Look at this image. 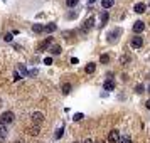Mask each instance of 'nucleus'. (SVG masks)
Returning a JSON list of instances; mask_svg holds the SVG:
<instances>
[{"instance_id": "obj_7", "label": "nucleus", "mask_w": 150, "mask_h": 143, "mask_svg": "<svg viewBox=\"0 0 150 143\" xmlns=\"http://www.w3.org/2000/svg\"><path fill=\"white\" fill-rule=\"evenodd\" d=\"M115 89V81L110 77L108 81H105V91H113Z\"/></svg>"}, {"instance_id": "obj_4", "label": "nucleus", "mask_w": 150, "mask_h": 143, "mask_svg": "<svg viewBox=\"0 0 150 143\" xmlns=\"http://www.w3.org/2000/svg\"><path fill=\"white\" fill-rule=\"evenodd\" d=\"M93 24H95V17H89V19H86V22H84V25L81 27L83 32H88L89 29L93 27Z\"/></svg>"}, {"instance_id": "obj_17", "label": "nucleus", "mask_w": 150, "mask_h": 143, "mask_svg": "<svg viewBox=\"0 0 150 143\" xmlns=\"http://www.w3.org/2000/svg\"><path fill=\"white\" fill-rule=\"evenodd\" d=\"M0 135L4 136V138L7 135V128H5V125H2V123H0Z\"/></svg>"}, {"instance_id": "obj_11", "label": "nucleus", "mask_w": 150, "mask_h": 143, "mask_svg": "<svg viewBox=\"0 0 150 143\" xmlns=\"http://www.w3.org/2000/svg\"><path fill=\"white\" fill-rule=\"evenodd\" d=\"M32 118H34V123H35V125H39V123H41L42 120H44L42 113H34V116H32Z\"/></svg>"}, {"instance_id": "obj_19", "label": "nucleus", "mask_w": 150, "mask_h": 143, "mask_svg": "<svg viewBox=\"0 0 150 143\" xmlns=\"http://www.w3.org/2000/svg\"><path fill=\"white\" fill-rule=\"evenodd\" d=\"M69 91H71V84H64V86H62V93H64V94H68Z\"/></svg>"}, {"instance_id": "obj_2", "label": "nucleus", "mask_w": 150, "mask_h": 143, "mask_svg": "<svg viewBox=\"0 0 150 143\" xmlns=\"http://www.w3.org/2000/svg\"><path fill=\"white\" fill-rule=\"evenodd\" d=\"M108 142H110V143H118V142H120V133H118L116 130L110 131V135H108Z\"/></svg>"}, {"instance_id": "obj_3", "label": "nucleus", "mask_w": 150, "mask_h": 143, "mask_svg": "<svg viewBox=\"0 0 150 143\" xmlns=\"http://www.w3.org/2000/svg\"><path fill=\"white\" fill-rule=\"evenodd\" d=\"M143 30H145V24H143L142 20H137L135 24H133V32L138 35L140 32H143Z\"/></svg>"}, {"instance_id": "obj_16", "label": "nucleus", "mask_w": 150, "mask_h": 143, "mask_svg": "<svg viewBox=\"0 0 150 143\" xmlns=\"http://www.w3.org/2000/svg\"><path fill=\"white\" fill-rule=\"evenodd\" d=\"M32 30H34V32H42L44 27H42L41 24H34V25H32Z\"/></svg>"}, {"instance_id": "obj_34", "label": "nucleus", "mask_w": 150, "mask_h": 143, "mask_svg": "<svg viewBox=\"0 0 150 143\" xmlns=\"http://www.w3.org/2000/svg\"><path fill=\"white\" fill-rule=\"evenodd\" d=\"M2 142H4V136L0 135V143H2Z\"/></svg>"}, {"instance_id": "obj_23", "label": "nucleus", "mask_w": 150, "mask_h": 143, "mask_svg": "<svg viewBox=\"0 0 150 143\" xmlns=\"http://www.w3.org/2000/svg\"><path fill=\"white\" fill-rule=\"evenodd\" d=\"M118 143H132V142H130V138L125 136V138H120V142H118Z\"/></svg>"}, {"instance_id": "obj_35", "label": "nucleus", "mask_w": 150, "mask_h": 143, "mask_svg": "<svg viewBox=\"0 0 150 143\" xmlns=\"http://www.w3.org/2000/svg\"><path fill=\"white\" fill-rule=\"evenodd\" d=\"M149 91H150V86H149Z\"/></svg>"}, {"instance_id": "obj_28", "label": "nucleus", "mask_w": 150, "mask_h": 143, "mask_svg": "<svg viewBox=\"0 0 150 143\" xmlns=\"http://www.w3.org/2000/svg\"><path fill=\"white\" fill-rule=\"evenodd\" d=\"M5 41H7V42L12 41V34H7V35H5Z\"/></svg>"}, {"instance_id": "obj_33", "label": "nucleus", "mask_w": 150, "mask_h": 143, "mask_svg": "<svg viewBox=\"0 0 150 143\" xmlns=\"http://www.w3.org/2000/svg\"><path fill=\"white\" fill-rule=\"evenodd\" d=\"M83 143H93V142H91V140H86V142H83Z\"/></svg>"}, {"instance_id": "obj_18", "label": "nucleus", "mask_w": 150, "mask_h": 143, "mask_svg": "<svg viewBox=\"0 0 150 143\" xmlns=\"http://www.w3.org/2000/svg\"><path fill=\"white\" fill-rule=\"evenodd\" d=\"M78 2H79V0H66L68 7H74V5H78Z\"/></svg>"}, {"instance_id": "obj_30", "label": "nucleus", "mask_w": 150, "mask_h": 143, "mask_svg": "<svg viewBox=\"0 0 150 143\" xmlns=\"http://www.w3.org/2000/svg\"><path fill=\"white\" fill-rule=\"evenodd\" d=\"M68 17H69V19H76V12H73V14H69Z\"/></svg>"}, {"instance_id": "obj_5", "label": "nucleus", "mask_w": 150, "mask_h": 143, "mask_svg": "<svg viewBox=\"0 0 150 143\" xmlns=\"http://www.w3.org/2000/svg\"><path fill=\"white\" fill-rule=\"evenodd\" d=\"M142 46H143V39L140 35H135L132 39V47H142Z\"/></svg>"}, {"instance_id": "obj_20", "label": "nucleus", "mask_w": 150, "mask_h": 143, "mask_svg": "<svg viewBox=\"0 0 150 143\" xmlns=\"http://www.w3.org/2000/svg\"><path fill=\"white\" fill-rule=\"evenodd\" d=\"M83 118H84V116H83L81 113H76V115H74V118H73V120H74V121H81Z\"/></svg>"}, {"instance_id": "obj_10", "label": "nucleus", "mask_w": 150, "mask_h": 143, "mask_svg": "<svg viewBox=\"0 0 150 143\" xmlns=\"http://www.w3.org/2000/svg\"><path fill=\"white\" fill-rule=\"evenodd\" d=\"M49 52L51 54H61V46H51V49H49Z\"/></svg>"}, {"instance_id": "obj_6", "label": "nucleus", "mask_w": 150, "mask_h": 143, "mask_svg": "<svg viewBox=\"0 0 150 143\" xmlns=\"http://www.w3.org/2000/svg\"><path fill=\"white\" fill-rule=\"evenodd\" d=\"M145 8H147V5H145L143 2H138V4H135L133 10H135L137 14H143V12H145Z\"/></svg>"}, {"instance_id": "obj_31", "label": "nucleus", "mask_w": 150, "mask_h": 143, "mask_svg": "<svg viewBox=\"0 0 150 143\" xmlns=\"http://www.w3.org/2000/svg\"><path fill=\"white\" fill-rule=\"evenodd\" d=\"M145 106H147V108L150 109V99H149V101H147V103H145Z\"/></svg>"}, {"instance_id": "obj_22", "label": "nucleus", "mask_w": 150, "mask_h": 143, "mask_svg": "<svg viewBox=\"0 0 150 143\" xmlns=\"http://www.w3.org/2000/svg\"><path fill=\"white\" fill-rule=\"evenodd\" d=\"M135 91H137V93H138V94H142V93H143V86H142V84H137Z\"/></svg>"}, {"instance_id": "obj_14", "label": "nucleus", "mask_w": 150, "mask_h": 143, "mask_svg": "<svg viewBox=\"0 0 150 143\" xmlns=\"http://www.w3.org/2000/svg\"><path fill=\"white\" fill-rule=\"evenodd\" d=\"M106 22H108V10H105L101 14V25H105Z\"/></svg>"}, {"instance_id": "obj_8", "label": "nucleus", "mask_w": 150, "mask_h": 143, "mask_svg": "<svg viewBox=\"0 0 150 143\" xmlns=\"http://www.w3.org/2000/svg\"><path fill=\"white\" fill-rule=\"evenodd\" d=\"M113 4H115V0H101V5L105 10H108L110 7H113Z\"/></svg>"}, {"instance_id": "obj_12", "label": "nucleus", "mask_w": 150, "mask_h": 143, "mask_svg": "<svg viewBox=\"0 0 150 143\" xmlns=\"http://www.w3.org/2000/svg\"><path fill=\"white\" fill-rule=\"evenodd\" d=\"M17 73H19V74H21L22 77L27 74V69L24 68V64H19V66H17Z\"/></svg>"}, {"instance_id": "obj_15", "label": "nucleus", "mask_w": 150, "mask_h": 143, "mask_svg": "<svg viewBox=\"0 0 150 143\" xmlns=\"http://www.w3.org/2000/svg\"><path fill=\"white\" fill-rule=\"evenodd\" d=\"M100 62H101V64H108V62H110V56L108 54H103L101 57H100Z\"/></svg>"}, {"instance_id": "obj_21", "label": "nucleus", "mask_w": 150, "mask_h": 143, "mask_svg": "<svg viewBox=\"0 0 150 143\" xmlns=\"http://www.w3.org/2000/svg\"><path fill=\"white\" fill-rule=\"evenodd\" d=\"M62 131H64V130H62V128H59V130H57V131H56V140H59V138H61V136H62Z\"/></svg>"}, {"instance_id": "obj_27", "label": "nucleus", "mask_w": 150, "mask_h": 143, "mask_svg": "<svg viewBox=\"0 0 150 143\" xmlns=\"http://www.w3.org/2000/svg\"><path fill=\"white\" fill-rule=\"evenodd\" d=\"M14 79L15 81H19V79H22V76L19 74V73H14Z\"/></svg>"}, {"instance_id": "obj_1", "label": "nucleus", "mask_w": 150, "mask_h": 143, "mask_svg": "<svg viewBox=\"0 0 150 143\" xmlns=\"http://www.w3.org/2000/svg\"><path fill=\"white\" fill-rule=\"evenodd\" d=\"M14 121V113H10V111H5V113H2L0 116V123L2 125H8V123Z\"/></svg>"}, {"instance_id": "obj_24", "label": "nucleus", "mask_w": 150, "mask_h": 143, "mask_svg": "<svg viewBox=\"0 0 150 143\" xmlns=\"http://www.w3.org/2000/svg\"><path fill=\"white\" fill-rule=\"evenodd\" d=\"M128 61H130V57H128V56H123L122 59H120V62H122V64H123V62H128Z\"/></svg>"}, {"instance_id": "obj_9", "label": "nucleus", "mask_w": 150, "mask_h": 143, "mask_svg": "<svg viewBox=\"0 0 150 143\" xmlns=\"http://www.w3.org/2000/svg\"><path fill=\"white\" fill-rule=\"evenodd\" d=\"M95 69H96V64H93V62H89L88 66L84 68V71H86L88 74H93V73H95Z\"/></svg>"}, {"instance_id": "obj_25", "label": "nucleus", "mask_w": 150, "mask_h": 143, "mask_svg": "<svg viewBox=\"0 0 150 143\" xmlns=\"http://www.w3.org/2000/svg\"><path fill=\"white\" fill-rule=\"evenodd\" d=\"M30 133H32V135H37V133H39V126H34V128H32V131H30Z\"/></svg>"}, {"instance_id": "obj_29", "label": "nucleus", "mask_w": 150, "mask_h": 143, "mask_svg": "<svg viewBox=\"0 0 150 143\" xmlns=\"http://www.w3.org/2000/svg\"><path fill=\"white\" fill-rule=\"evenodd\" d=\"M29 76H37V71H35V69H32V71L29 73Z\"/></svg>"}, {"instance_id": "obj_13", "label": "nucleus", "mask_w": 150, "mask_h": 143, "mask_svg": "<svg viewBox=\"0 0 150 143\" xmlns=\"http://www.w3.org/2000/svg\"><path fill=\"white\" fill-rule=\"evenodd\" d=\"M54 30H56V24H47L44 27V32H54Z\"/></svg>"}, {"instance_id": "obj_32", "label": "nucleus", "mask_w": 150, "mask_h": 143, "mask_svg": "<svg viewBox=\"0 0 150 143\" xmlns=\"http://www.w3.org/2000/svg\"><path fill=\"white\" fill-rule=\"evenodd\" d=\"M95 2H96V0H89L88 4H89V5H93V4H95Z\"/></svg>"}, {"instance_id": "obj_26", "label": "nucleus", "mask_w": 150, "mask_h": 143, "mask_svg": "<svg viewBox=\"0 0 150 143\" xmlns=\"http://www.w3.org/2000/svg\"><path fill=\"white\" fill-rule=\"evenodd\" d=\"M44 64H52V59H51V57H46V59H44Z\"/></svg>"}]
</instances>
